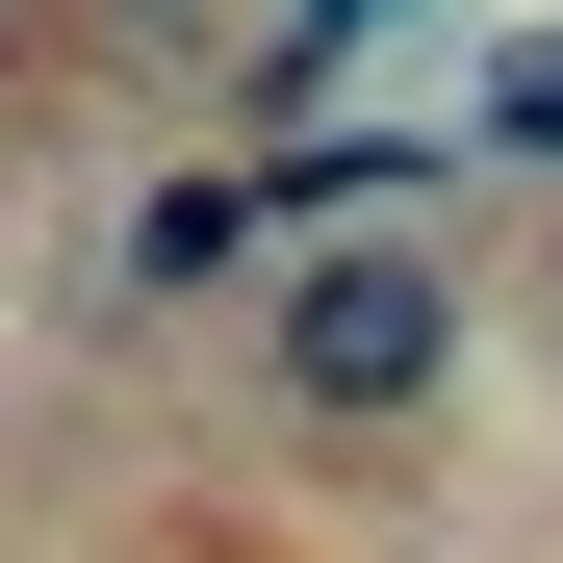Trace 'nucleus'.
<instances>
[{
	"label": "nucleus",
	"mask_w": 563,
	"mask_h": 563,
	"mask_svg": "<svg viewBox=\"0 0 563 563\" xmlns=\"http://www.w3.org/2000/svg\"><path fill=\"white\" fill-rule=\"evenodd\" d=\"M461 333H487V308H461L435 231H333V256L256 308V358H282L308 435H435V410H461Z\"/></svg>",
	"instance_id": "1"
},
{
	"label": "nucleus",
	"mask_w": 563,
	"mask_h": 563,
	"mask_svg": "<svg viewBox=\"0 0 563 563\" xmlns=\"http://www.w3.org/2000/svg\"><path fill=\"white\" fill-rule=\"evenodd\" d=\"M129 282H179V308H206V282H256V179H179V206L129 231Z\"/></svg>",
	"instance_id": "2"
},
{
	"label": "nucleus",
	"mask_w": 563,
	"mask_h": 563,
	"mask_svg": "<svg viewBox=\"0 0 563 563\" xmlns=\"http://www.w3.org/2000/svg\"><path fill=\"white\" fill-rule=\"evenodd\" d=\"M487 129H512V154H563V52H512V103H487Z\"/></svg>",
	"instance_id": "3"
}]
</instances>
